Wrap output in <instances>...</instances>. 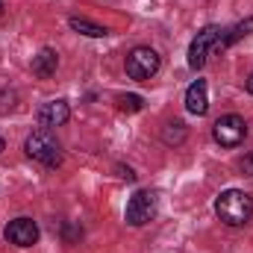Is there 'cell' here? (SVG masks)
Here are the masks:
<instances>
[{
  "label": "cell",
  "mask_w": 253,
  "mask_h": 253,
  "mask_svg": "<svg viewBox=\"0 0 253 253\" xmlns=\"http://www.w3.org/2000/svg\"><path fill=\"white\" fill-rule=\"evenodd\" d=\"M215 215L227 227H245L253 218V197L242 189H227L215 200Z\"/></svg>",
  "instance_id": "obj_1"
},
{
  "label": "cell",
  "mask_w": 253,
  "mask_h": 253,
  "mask_svg": "<svg viewBox=\"0 0 253 253\" xmlns=\"http://www.w3.org/2000/svg\"><path fill=\"white\" fill-rule=\"evenodd\" d=\"M24 150H27L30 159L42 162L44 168H59V165H62V144H59L56 135H53L50 129H44V126L27 135Z\"/></svg>",
  "instance_id": "obj_2"
},
{
  "label": "cell",
  "mask_w": 253,
  "mask_h": 253,
  "mask_svg": "<svg viewBox=\"0 0 253 253\" xmlns=\"http://www.w3.org/2000/svg\"><path fill=\"white\" fill-rule=\"evenodd\" d=\"M159 65H162L159 53H156L153 47H144V44L132 47V50L126 53V59H124L126 77H129V80H135V83H147L150 77H156Z\"/></svg>",
  "instance_id": "obj_3"
},
{
  "label": "cell",
  "mask_w": 253,
  "mask_h": 253,
  "mask_svg": "<svg viewBox=\"0 0 253 253\" xmlns=\"http://www.w3.org/2000/svg\"><path fill=\"white\" fill-rule=\"evenodd\" d=\"M156 209H159V194L153 189H138L126 203L124 218L129 227H144L147 221L156 218Z\"/></svg>",
  "instance_id": "obj_4"
},
{
  "label": "cell",
  "mask_w": 253,
  "mask_h": 253,
  "mask_svg": "<svg viewBox=\"0 0 253 253\" xmlns=\"http://www.w3.org/2000/svg\"><path fill=\"white\" fill-rule=\"evenodd\" d=\"M221 27H215V24H209V27H203L197 36H194V42L189 44V68L191 71H200L206 59L212 56V50L218 47V39H221Z\"/></svg>",
  "instance_id": "obj_5"
},
{
  "label": "cell",
  "mask_w": 253,
  "mask_h": 253,
  "mask_svg": "<svg viewBox=\"0 0 253 253\" xmlns=\"http://www.w3.org/2000/svg\"><path fill=\"white\" fill-rule=\"evenodd\" d=\"M212 138L221 147H239L248 138V124L242 115H221L212 126Z\"/></svg>",
  "instance_id": "obj_6"
},
{
  "label": "cell",
  "mask_w": 253,
  "mask_h": 253,
  "mask_svg": "<svg viewBox=\"0 0 253 253\" xmlns=\"http://www.w3.org/2000/svg\"><path fill=\"white\" fill-rule=\"evenodd\" d=\"M3 236H6V242L15 245V248H33V245L39 242V224H36L33 218L21 215V218H15V221L6 224Z\"/></svg>",
  "instance_id": "obj_7"
},
{
  "label": "cell",
  "mask_w": 253,
  "mask_h": 253,
  "mask_svg": "<svg viewBox=\"0 0 253 253\" xmlns=\"http://www.w3.org/2000/svg\"><path fill=\"white\" fill-rule=\"evenodd\" d=\"M39 126H44V129H53V126H62L68 124V118H71V106H68V100H47V103H42L39 106Z\"/></svg>",
  "instance_id": "obj_8"
},
{
  "label": "cell",
  "mask_w": 253,
  "mask_h": 253,
  "mask_svg": "<svg viewBox=\"0 0 253 253\" xmlns=\"http://www.w3.org/2000/svg\"><path fill=\"white\" fill-rule=\"evenodd\" d=\"M186 109L191 115H206L209 112V88H206V80H194L186 91Z\"/></svg>",
  "instance_id": "obj_9"
},
{
  "label": "cell",
  "mask_w": 253,
  "mask_h": 253,
  "mask_svg": "<svg viewBox=\"0 0 253 253\" xmlns=\"http://www.w3.org/2000/svg\"><path fill=\"white\" fill-rule=\"evenodd\" d=\"M56 68H59V53H56L53 47H42V50H39V56H33V74H36L39 80L53 77V74H56Z\"/></svg>",
  "instance_id": "obj_10"
},
{
  "label": "cell",
  "mask_w": 253,
  "mask_h": 253,
  "mask_svg": "<svg viewBox=\"0 0 253 253\" xmlns=\"http://www.w3.org/2000/svg\"><path fill=\"white\" fill-rule=\"evenodd\" d=\"M253 33V18L248 21H242V24H236L233 30H227V33H221V39H218V47L215 50H227L230 44H236L239 39H245V36H251Z\"/></svg>",
  "instance_id": "obj_11"
},
{
  "label": "cell",
  "mask_w": 253,
  "mask_h": 253,
  "mask_svg": "<svg viewBox=\"0 0 253 253\" xmlns=\"http://www.w3.org/2000/svg\"><path fill=\"white\" fill-rule=\"evenodd\" d=\"M68 27H71L74 33H80V36H88V39H103V36H109V30H106V27L91 24V21H85V18H71V21H68Z\"/></svg>",
  "instance_id": "obj_12"
},
{
  "label": "cell",
  "mask_w": 253,
  "mask_h": 253,
  "mask_svg": "<svg viewBox=\"0 0 253 253\" xmlns=\"http://www.w3.org/2000/svg\"><path fill=\"white\" fill-rule=\"evenodd\" d=\"M186 135H189V129H186L183 121H171V124H165V129H162V141H165V144H174V147L183 144Z\"/></svg>",
  "instance_id": "obj_13"
},
{
  "label": "cell",
  "mask_w": 253,
  "mask_h": 253,
  "mask_svg": "<svg viewBox=\"0 0 253 253\" xmlns=\"http://www.w3.org/2000/svg\"><path fill=\"white\" fill-rule=\"evenodd\" d=\"M118 109L132 115V112H141L144 109V97L141 94H118Z\"/></svg>",
  "instance_id": "obj_14"
},
{
  "label": "cell",
  "mask_w": 253,
  "mask_h": 253,
  "mask_svg": "<svg viewBox=\"0 0 253 253\" xmlns=\"http://www.w3.org/2000/svg\"><path fill=\"white\" fill-rule=\"evenodd\" d=\"M80 236H83V230H80L77 224H68V227H65V242H68V245H74Z\"/></svg>",
  "instance_id": "obj_15"
},
{
  "label": "cell",
  "mask_w": 253,
  "mask_h": 253,
  "mask_svg": "<svg viewBox=\"0 0 253 253\" xmlns=\"http://www.w3.org/2000/svg\"><path fill=\"white\" fill-rule=\"evenodd\" d=\"M242 171H245V177H253V153H248L242 159Z\"/></svg>",
  "instance_id": "obj_16"
},
{
  "label": "cell",
  "mask_w": 253,
  "mask_h": 253,
  "mask_svg": "<svg viewBox=\"0 0 253 253\" xmlns=\"http://www.w3.org/2000/svg\"><path fill=\"white\" fill-rule=\"evenodd\" d=\"M118 177L126 180V183H132V180H135V171H132V168H124V165H118Z\"/></svg>",
  "instance_id": "obj_17"
},
{
  "label": "cell",
  "mask_w": 253,
  "mask_h": 253,
  "mask_svg": "<svg viewBox=\"0 0 253 253\" xmlns=\"http://www.w3.org/2000/svg\"><path fill=\"white\" fill-rule=\"evenodd\" d=\"M245 88H248V94H253V74L245 80Z\"/></svg>",
  "instance_id": "obj_18"
},
{
  "label": "cell",
  "mask_w": 253,
  "mask_h": 253,
  "mask_svg": "<svg viewBox=\"0 0 253 253\" xmlns=\"http://www.w3.org/2000/svg\"><path fill=\"white\" fill-rule=\"evenodd\" d=\"M3 150H6V141H3V138H0V153H3Z\"/></svg>",
  "instance_id": "obj_19"
},
{
  "label": "cell",
  "mask_w": 253,
  "mask_h": 253,
  "mask_svg": "<svg viewBox=\"0 0 253 253\" xmlns=\"http://www.w3.org/2000/svg\"><path fill=\"white\" fill-rule=\"evenodd\" d=\"M0 15H3V3H0Z\"/></svg>",
  "instance_id": "obj_20"
}]
</instances>
